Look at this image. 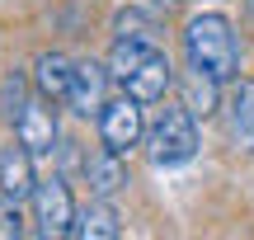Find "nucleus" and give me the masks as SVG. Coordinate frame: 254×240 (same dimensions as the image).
Segmentation results:
<instances>
[{"instance_id": "12", "label": "nucleus", "mask_w": 254, "mask_h": 240, "mask_svg": "<svg viewBox=\"0 0 254 240\" xmlns=\"http://www.w3.org/2000/svg\"><path fill=\"white\" fill-rule=\"evenodd\" d=\"M71 75H75V61L66 52H43L33 61V90L43 94V99H52V104H66V94H71Z\"/></svg>"}, {"instance_id": "15", "label": "nucleus", "mask_w": 254, "mask_h": 240, "mask_svg": "<svg viewBox=\"0 0 254 240\" xmlns=\"http://www.w3.org/2000/svg\"><path fill=\"white\" fill-rule=\"evenodd\" d=\"M113 38H136V43H160V24L141 9H123L113 19Z\"/></svg>"}, {"instance_id": "11", "label": "nucleus", "mask_w": 254, "mask_h": 240, "mask_svg": "<svg viewBox=\"0 0 254 240\" xmlns=\"http://www.w3.org/2000/svg\"><path fill=\"white\" fill-rule=\"evenodd\" d=\"M179 104L193 113V118H207V113H221V80L207 71H198V66H189V71L179 75Z\"/></svg>"}, {"instance_id": "3", "label": "nucleus", "mask_w": 254, "mask_h": 240, "mask_svg": "<svg viewBox=\"0 0 254 240\" xmlns=\"http://www.w3.org/2000/svg\"><path fill=\"white\" fill-rule=\"evenodd\" d=\"M146 156H151L155 170L189 165V160L198 156V118H193L184 104L155 109L151 122H146Z\"/></svg>"}, {"instance_id": "1", "label": "nucleus", "mask_w": 254, "mask_h": 240, "mask_svg": "<svg viewBox=\"0 0 254 240\" xmlns=\"http://www.w3.org/2000/svg\"><path fill=\"white\" fill-rule=\"evenodd\" d=\"M109 71H113V85H123V94H132L141 104H165V94L174 85V66L165 57V43L113 38Z\"/></svg>"}, {"instance_id": "9", "label": "nucleus", "mask_w": 254, "mask_h": 240, "mask_svg": "<svg viewBox=\"0 0 254 240\" xmlns=\"http://www.w3.org/2000/svg\"><path fill=\"white\" fill-rule=\"evenodd\" d=\"M221 118H226V137L240 156H254V80H236L221 104Z\"/></svg>"}, {"instance_id": "6", "label": "nucleus", "mask_w": 254, "mask_h": 240, "mask_svg": "<svg viewBox=\"0 0 254 240\" xmlns=\"http://www.w3.org/2000/svg\"><path fill=\"white\" fill-rule=\"evenodd\" d=\"M109 85H113L109 61H75L71 94H66V109H71L75 118H99V113H104V104H109Z\"/></svg>"}, {"instance_id": "17", "label": "nucleus", "mask_w": 254, "mask_h": 240, "mask_svg": "<svg viewBox=\"0 0 254 240\" xmlns=\"http://www.w3.org/2000/svg\"><path fill=\"white\" fill-rule=\"evenodd\" d=\"M155 5H165V9H174V5H179V0H155Z\"/></svg>"}, {"instance_id": "4", "label": "nucleus", "mask_w": 254, "mask_h": 240, "mask_svg": "<svg viewBox=\"0 0 254 240\" xmlns=\"http://www.w3.org/2000/svg\"><path fill=\"white\" fill-rule=\"evenodd\" d=\"M75 193H71V179L52 175V179H38L33 188V236L43 240H62L75 231Z\"/></svg>"}, {"instance_id": "18", "label": "nucleus", "mask_w": 254, "mask_h": 240, "mask_svg": "<svg viewBox=\"0 0 254 240\" xmlns=\"http://www.w3.org/2000/svg\"><path fill=\"white\" fill-rule=\"evenodd\" d=\"M245 9H250V19H254V0H245Z\"/></svg>"}, {"instance_id": "7", "label": "nucleus", "mask_w": 254, "mask_h": 240, "mask_svg": "<svg viewBox=\"0 0 254 240\" xmlns=\"http://www.w3.org/2000/svg\"><path fill=\"white\" fill-rule=\"evenodd\" d=\"M14 137L24 141V146L33 151L38 160H47L52 151H62V127H57V109H52V99L33 94V99H28V109L19 113V122H14Z\"/></svg>"}, {"instance_id": "14", "label": "nucleus", "mask_w": 254, "mask_h": 240, "mask_svg": "<svg viewBox=\"0 0 254 240\" xmlns=\"http://www.w3.org/2000/svg\"><path fill=\"white\" fill-rule=\"evenodd\" d=\"M28 85H33V75L24 80L19 71H9L5 80H0V113H5V122H9V127L19 122V113H24V109H28V99L38 94V90H28Z\"/></svg>"}, {"instance_id": "5", "label": "nucleus", "mask_w": 254, "mask_h": 240, "mask_svg": "<svg viewBox=\"0 0 254 240\" xmlns=\"http://www.w3.org/2000/svg\"><path fill=\"white\" fill-rule=\"evenodd\" d=\"M94 122H99V141L109 151H118V156H132L136 146H146V122H151V118H146V104L132 99V94L109 99Z\"/></svg>"}, {"instance_id": "10", "label": "nucleus", "mask_w": 254, "mask_h": 240, "mask_svg": "<svg viewBox=\"0 0 254 240\" xmlns=\"http://www.w3.org/2000/svg\"><path fill=\"white\" fill-rule=\"evenodd\" d=\"M80 175H85V184H90V198H113V193H123V188H127L123 156H118V151H109L104 141H99V151H85Z\"/></svg>"}, {"instance_id": "8", "label": "nucleus", "mask_w": 254, "mask_h": 240, "mask_svg": "<svg viewBox=\"0 0 254 240\" xmlns=\"http://www.w3.org/2000/svg\"><path fill=\"white\" fill-rule=\"evenodd\" d=\"M38 188V156L24 146V141H9V146H0V198H33Z\"/></svg>"}, {"instance_id": "16", "label": "nucleus", "mask_w": 254, "mask_h": 240, "mask_svg": "<svg viewBox=\"0 0 254 240\" xmlns=\"http://www.w3.org/2000/svg\"><path fill=\"white\" fill-rule=\"evenodd\" d=\"M33 217L24 212V203L19 198H0V240H24L28 231H33Z\"/></svg>"}, {"instance_id": "2", "label": "nucleus", "mask_w": 254, "mask_h": 240, "mask_svg": "<svg viewBox=\"0 0 254 240\" xmlns=\"http://www.w3.org/2000/svg\"><path fill=\"white\" fill-rule=\"evenodd\" d=\"M184 61L198 66V71L217 75L221 85L240 80V38H236V24L226 14H193L184 24Z\"/></svg>"}, {"instance_id": "13", "label": "nucleus", "mask_w": 254, "mask_h": 240, "mask_svg": "<svg viewBox=\"0 0 254 240\" xmlns=\"http://www.w3.org/2000/svg\"><path fill=\"white\" fill-rule=\"evenodd\" d=\"M75 240H118L123 236V222H118V207L109 198H90V203L75 212Z\"/></svg>"}]
</instances>
